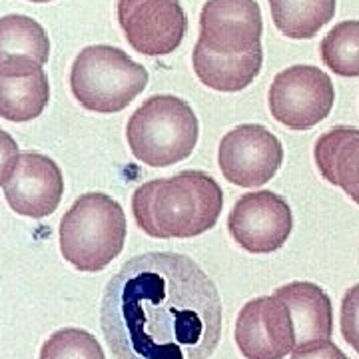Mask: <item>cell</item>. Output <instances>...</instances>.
Listing matches in <instances>:
<instances>
[{"mask_svg": "<svg viewBox=\"0 0 359 359\" xmlns=\"http://www.w3.org/2000/svg\"><path fill=\"white\" fill-rule=\"evenodd\" d=\"M222 320L216 283L176 252L128 259L100 302L102 334L116 359H210Z\"/></svg>", "mask_w": 359, "mask_h": 359, "instance_id": "obj_1", "label": "cell"}, {"mask_svg": "<svg viewBox=\"0 0 359 359\" xmlns=\"http://www.w3.org/2000/svg\"><path fill=\"white\" fill-rule=\"evenodd\" d=\"M222 210L224 192L219 184L200 170L146 182L132 196L138 228L160 240L196 238L212 230Z\"/></svg>", "mask_w": 359, "mask_h": 359, "instance_id": "obj_2", "label": "cell"}, {"mask_svg": "<svg viewBox=\"0 0 359 359\" xmlns=\"http://www.w3.org/2000/svg\"><path fill=\"white\" fill-rule=\"evenodd\" d=\"M126 242V216L108 194L80 196L60 222V252L78 271H102Z\"/></svg>", "mask_w": 359, "mask_h": 359, "instance_id": "obj_3", "label": "cell"}, {"mask_svg": "<svg viewBox=\"0 0 359 359\" xmlns=\"http://www.w3.org/2000/svg\"><path fill=\"white\" fill-rule=\"evenodd\" d=\"M200 136L192 106L172 94L150 96L130 116L126 140L146 166L168 168L192 154Z\"/></svg>", "mask_w": 359, "mask_h": 359, "instance_id": "obj_4", "label": "cell"}, {"mask_svg": "<svg viewBox=\"0 0 359 359\" xmlns=\"http://www.w3.org/2000/svg\"><path fill=\"white\" fill-rule=\"evenodd\" d=\"M148 86V70L134 62L122 48L94 44L80 50L72 70L70 88L78 102L98 114H116Z\"/></svg>", "mask_w": 359, "mask_h": 359, "instance_id": "obj_5", "label": "cell"}, {"mask_svg": "<svg viewBox=\"0 0 359 359\" xmlns=\"http://www.w3.org/2000/svg\"><path fill=\"white\" fill-rule=\"evenodd\" d=\"M334 102V82L318 66H290L278 72L269 86V112L292 130L313 128L330 116Z\"/></svg>", "mask_w": 359, "mask_h": 359, "instance_id": "obj_6", "label": "cell"}, {"mask_svg": "<svg viewBox=\"0 0 359 359\" xmlns=\"http://www.w3.org/2000/svg\"><path fill=\"white\" fill-rule=\"evenodd\" d=\"M282 162V142L262 124H242L219 142V170L224 178L240 188H256L269 182Z\"/></svg>", "mask_w": 359, "mask_h": 359, "instance_id": "obj_7", "label": "cell"}, {"mask_svg": "<svg viewBox=\"0 0 359 359\" xmlns=\"http://www.w3.org/2000/svg\"><path fill=\"white\" fill-rule=\"evenodd\" d=\"M294 228V214L287 200L271 190L240 196L228 216L230 236L252 254L280 250Z\"/></svg>", "mask_w": 359, "mask_h": 359, "instance_id": "obj_8", "label": "cell"}, {"mask_svg": "<svg viewBox=\"0 0 359 359\" xmlns=\"http://www.w3.org/2000/svg\"><path fill=\"white\" fill-rule=\"evenodd\" d=\"M118 22L130 46L146 56L174 52L188 28L180 0H118Z\"/></svg>", "mask_w": 359, "mask_h": 359, "instance_id": "obj_9", "label": "cell"}, {"mask_svg": "<svg viewBox=\"0 0 359 359\" xmlns=\"http://www.w3.org/2000/svg\"><path fill=\"white\" fill-rule=\"evenodd\" d=\"M262 8L256 0H208L200 13L198 44L216 54L262 50Z\"/></svg>", "mask_w": 359, "mask_h": 359, "instance_id": "obj_10", "label": "cell"}, {"mask_svg": "<svg viewBox=\"0 0 359 359\" xmlns=\"http://www.w3.org/2000/svg\"><path fill=\"white\" fill-rule=\"evenodd\" d=\"M294 341L290 309L278 295L250 299L236 320V346L245 359H283Z\"/></svg>", "mask_w": 359, "mask_h": 359, "instance_id": "obj_11", "label": "cell"}, {"mask_svg": "<svg viewBox=\"0 0 359 359\" xmlns=\"http://www.w3.org/2000/svg\"><path fill=\"white\" fill-rule=\"evenodd\" d=\"M2 188L6 202L16 214L26 218H44L60 205L65 178L62 170L52 158L39 152H22Z\"/></svg>", "mask_w": 359, "mask_h": 359, "instance_id": "obj_12", "label": "cell"}, {"mask_svg": "<svg viewBox=\"0 0 359 359\" xmlns=\"http://www.w3.org/2000/svg\"><path fill=\"white\" fill-rule=\"evenodd\" d=\"M50 100V84L44 68L32 58L0 62V118L28 122L39 118Z\"/></svg>", "mask_w": 359, "mask_h": 359, "instance_id": "obj_13", "label": "cell"}, {"mask_svg": "<svg viewBox=\"0 0 359 359\" xmlns=\"http://www.w3.org/2000/svg\"><path fill=\"white\" fill-rule=\"evenodd\" d=\"M290 309L294 323V349L332 339L334 308L325 290L313 282H290L278 287L276 294Z\"/></svg>", "mask_w": 359, "mask_h": 359, "instance_id": "obj_14", "label": "cell"}, {"mask_svg": "<svg viewBox=\"0 0 359 359\" xmlns=\"http://www.w3.org/2000/svg\"><path fill=\"white\" fill-rule=\"evenodd\" d=\"M313 160L323 178L359 204V128L334 126L323 132L313 146Z\"/></svg>", "mask_w": 359, "mask_h": 359, "instance_id": "obj_15", "label": "cell"}, {"mask_svg": "<svg viewBox=\"0 0 359 359\" xmlns=\"http://www.w3.org/2000/svg\"><path fill=\"white\" fill-rule=\"evenodd\" d=\"M194 72L208 88L240 92L248 88L262 70L264 50L248 54H216L196 42L192 54Z\"/></svg>", "mask_w": 359, "mask_h": 359, "instance_id": "obj_16", "label": "cell"}, {"mask_svg": "<svg viewBox=\"0 0 359 359\" xmlns=\"http://www.w3.org/2000/svg\"><path fill=\"white\" fill-rule=\"evenodd\" d=\"M271 20L287 39H313L335 16L337 0H268Z\"/></svg>", "mask_w": 359, "mask_h": 359, "instance_id": "obj_17", "label": "cell"}, {"mask_svg": "<svg viewBox=\"0 0 359 359\" xmlns=\"http://www.w3.org/2000/svg\"><path fill=\"white\" fill-rule=\"evenodd\" d=\"M13 58H32L40 66L50 58V39L46 30L26 14L0 18V62Z\"/></svg>", "mask_w": 359, "mask_h": 359, "instance_id": "obj_18", "label": "cell"}, {"mask_svg": "<svg viewBox=\"0 0 359 359\" xmlns=\"http://www.w3.org/2000/svg\"><path fill=\"white\" fill-rule=\"evenodd\" d=\"M321 60L335 74L359 76V20H344L335 25L321 40Z\"/></svg>", "mask_w": 359, "mask_h": 359, "instance_id": "obj_19", "label": "cell"}, {"mask_svg": "<svg viewBox=\"0 0 359 359\" xmlns=\"http://www.w3.org/2000/svg\"><path fill=\"white\" fill-rule=\"evenodd\" d=\"M40 359H106L98 339L86 330H58L42 344Z\"/></svg>", "mask_w": 359, "mask_h": 359, "instance_id": "obj_20", "label": "cell"}, {"mask_svg": "<svg viewBox=\"0 0 359 359\" xmlns=\"http://www.w3.org/2000/svg\"><path fill=\"white\" fill-rule=\"evenodd\" d=\"M341 335L349 346L359 353V283L351 285L344 294L339 311Z\"/></svg>", "mask_w": 359, "mask_h": 359, "instance_id": "obj_21", "label": "cell"}, {"mask_svg": "<svg viewBox=\"0 0 359 359\" xmlns=\"http://www.w3.org/2000/svg\"><path fill=\"white\" fill-rule=\"evenodd\" d=\"M18 160V144L8 132L0 128V184H4L13 174Z\"/></svg>", "mask_w": 359, "mask_h": 359, "instance_id": "obj_22", "label": "cell"}, {"mask_svg": "<svg viewBox=\"0 0 359 359\" xmlns=\"http://www.w3.org/2000/svg\"><path fill=\"white\" fill-rule=\"evenodd\" d=\"M292 359H349L335 346L332 339H325V341H318V344H311L308 347H302V349H294V355Z\"/></svg>", "mask_w": 359, "mask_h": 359, "instance_id": "obj_23", "label": "cell"}, {"mask_svg": "<svg viewBox=\"0 0 359 359\" xmlns=\"http://www.w3.org/2000/svg\"><path fill=\"white\" fill-rule=\"evenodd\" d=\"M30 2H50V0H30Z\"/></svg>", "mask_w": 359, "mask_h": 359, "instance_id": "obj_24", "label": "cell"}]
</instances>
